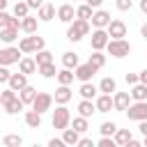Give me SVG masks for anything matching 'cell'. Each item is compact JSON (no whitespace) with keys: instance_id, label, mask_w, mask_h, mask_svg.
<instances>
[{"instance_id":"1","label":"cell","mask_w":147,"mask_h":147,"mask_svg":"<svg viewBox=\"0 0 147 147\" xmlns=\"http://www.w3.org/2000/svg\"><path fill=\"white\" fill-rule=\"evenodd\" d=\"M87 34H90V21H85V18H74L69 23V28H67V39L74 41V44L80 41Z\"/></svg>"},{"instance_id":"2","label":"cell","mask_w":147,"mask_h":147,"mask_svg":"<svg viewBox=\"0 0 147 147\" xmlns=\"http://www.w3.org/2000/svg\"><path fill=\"white\" fill-rule=\"evenodd\" d=\"M44 46H46V41H44V37H39L37 32H34V34H30V37H23V39L18 41V48H21V53H23V55L37 53V51H41Z\"/></svg>"},{"instance_id":"3","label":"cell","mask_w":147,"mask_h":147,"mask_svg":"<svg viewBox=\"0 0 147 147\" xmlns=\"http://www.w3.org/2000/svg\"><path fill=\"white\" fill-rule=\"evenodd\" d=\"M51 124H53V129H67L69 124H71V113H69V108H67V103H57V108L53 110V119H51Z\"/></svg>"},{"instance_id":"4","label":"cell","mask_w":147,"mask_h":147,"mask_svg":"<svg viewBox=\"0 0 147 147\" xmlns=\"http://www.w3.org/2000/svg\"><path fill=\"white\" fill-rule=\"evenodd\" d=\"M106 51H108V55H113V57H126V55L131 53V44H129L126 39H108Z\"/></svg>"},{"instance_id":"5","label":"cell","mask_w":147,"mask_h":147,"mask_svg":"<svg viewBox=\"0 0 147 147\" xmlns=\"http://www.w3.org/2000/svg\"><path fill=\"white\" fill-rule=\"evenodd\" d=\"M126 117L131 122H140V119H147V101H131L129 108L124 110Z\"/></svg>"},{"instance_id":"6","label":"cell","mask_w":147,"mask_h":147,"mask_svg":"<svg viewBox=\"0 0 147 147\" xmlns=\"http://www.w3.org/2000/svg\"><path fill=\"white\" fill-rule=\"evenodd\" d=\"M32 110H37V113H46V110H51V106H53V94H48V92H37V96L32 99Z\"/></svg>"},{"instance_id":"7","label":"cell","mask_w":147,"mask_h":147,"mask_svg":"<svg viewBox=\"0 0 147 147\" xmlns=\"http://www.w3.org/2000/svg\"><path fill=\"white\" fill-rule=\"evenodd\" d=\"M21 48L18 46H7V48H0V64L9 67V64H18L21 60Z\"/></svg>"},{"instance_id":"8","label":"cell","mask_w":147,"mask_h":147,"mask_svg":"<svg viewBox=\"0 0 147 147\" xmlns=\"http://www.w3.org/2000/svg\"><path fill=\"white\" fill-rule=\"evenodd\" d=\"M106 32L110 39H124L126 37V23L119 18H110V23L106 25Z\"/></svg>"},{"instance_id":"9","label":"cell","mask_w":147,"mask_h":147,"mask_svg":"<svg viewBox=\"0 0 147 147\" xmlns=\"http://www.w3.org/2000/svg\"><path fill=\"white\" fill-rule=\"evenodd\" d=\"M108 39L110 37H108L106 28H94V32H92V51H103Z\"/></svg>"},{"instance_id":"10","label":"cell","mask_w":147,"mask_h":147,"mask_svg":"<svg viewBox=\"0 0 147 147\" xmlns=\"http://www.w3.org/2000/svg\"><path fill=\"white\" fill-rule=\"evenodd\" d=\"M94 74H96V69H94L90 62H85V64H80V62H78V67L74 69V76H76L80 83H87V80H92V76H94Z\"/></svg>"},{"instance_id":"11","label":"cell","mask_w":147,"mask_h":147,"mask_svg":"<svg viewBox=\"0 0 147 147\" xmlns=\"http://www.w3.org/2000/svg\"><path fill=\"white\" fill-rule=\"evenodd\" d=\"M131 101H133V99H131L129 92H117V90H115V94H113V110H122V113H124Z\"/></svg>"},{"instance_id":"12","label":"cell","mask_w":147,"mask_h":147,"mask_svg":"<svg viewBox=\"0 0 147 147\" xmlns=\"http://www.w3.org/2000/svg\"><path fill=\"white\" fill-rule=\"evenodd\" d=\"M94 106H96V113H110L113 110V96L101 92L94 96Z\"/></svg>"},{"instance_id":"13","label":"cell","mask_w":147,"mask_h":147,"mask_svg":"<svg viewBox=\"0 0 147 147\" xmlns=\"http://www.w3.org/2000/svg\"><path fill=\"white\" fill-rule=\"evenodd\" d=\"M57 18H60L62 23H71V21L76 18V9H74V5H69V2L60 5V7H57Z\"/></svg>"},{"instance_id":"14","label":"cell","mask_w":147,"mask_h":147,"mask_svg":"<svg viewBox=\"0 0 147 147\" xmlns=\"http://www.w3.org/2000/svg\"><path fill=\"white\" fill-rule=\"evenodd\" d=\"M90 23H92L94 28H106V25L110 23V14H108L106 9H96V11H92Z\"/></svg>"},{"instance_id":"15","label":"cell","mask_w":147,"mask_h":147,"mask_svg":"<svg viewBox=\"0 0 147 147\" xmlns=\"http://www.w3.org/2000/svg\"><path fill=\"white\" fill-rule=\"evenodd\" d=\"M7 85H9L14 92L23 90V87L28 85V74H23V71H18V74H11V76H9V80H7Z\"/></svg>"},{"instance_id":"16","label":"cell","mask_w":147,"mask_h":147,"mask_svg":"<svg viewBox=\"0 0 147 147\" xmlns=\"http://www.w3.org/2000/svg\"><path fill=\"white\" fill-rule=\"evenodd\" d=\"M71 99H74V92H71L69 85H60V87L55 90V94H53V101H55V103H69Z\"/></svg>"},{"instance_id":"17","label":"cell","mask_w":147,"mask_h":147,"mask_svg":"<svg viewBox=\"0 0 147 147\" xmlns=\"http://www.w3.org/2000/svg\"><path fill=\"white\" fill-rule=\"evenodd\" d=\"M37 28H39V18H37V16H30V14H28V16H23V18H21V30H23V32L34 34V32H37Z\"/></svg>"},{"instance_id":"18","label":"cell","mask_w":147,"mask_h":147,"mask_svg":"<svg viewBox=\"0 0 147 147\" xmlns=\"http://www.w3.org/2000/svg\"><path fill=\"white\" fill-rule=\"evenodd\" d=\"M37 18H39V21H53V18H55V5L44 2V5L37 9Z\"/></svg>"},{"instance_id":"19","label":"cell","mask_w":147,"mask_h":147,"mask_svg":"<svg viewBox=\"0 0 147 147\" xmlns=\"http://www.w3.org/2000/svg\"><path fill=\"white\" fill-rule=\"evenodd\" d=\"M96 113V106H94V101L92 99H80V103H78V115H83V117H92Z\"/></svg>"},{"instance_id":"20","label":"cell","mask_w":147,"mask_h":147,"mask_svg":"<svg viewBox=\"0 0 147 147\" xmlns=\"http://www.w3.org/2000/svg\"><path fill=\"white\" fill-rule=\"evenodd\" d=\"M129 94H131L133 101H147V85L138 80L136 85H131V92H129Z\"/></svg>"},{"instance_id":"21","label":"cell","mask_w":147,"mask_h":147,"mask_svg":"<svg viewBox=\"0 0 147 147\" xmlns=\"http://www.w3.org/2000/svg\"><path fill=\"white\" fill-rule=\"evenodd\" d=\"M18 71H23V74H28V76L34 74V71H37V62H34V57H28V55L21 57V60H18Z\"/></svg>"},{"instance_id":"22","label":"cell","mask_w":147,"mask_h":147,"mask_svg":"<svg viewBox=\"0 0 147 147\" xmlns=\"http://www.w3.org/2000/svg\"><path fill=\"white\" fill-rule=\"evenodd\" d=\"M62 140H64V145H78V140H80V133L76 131V129H62Z\"/></svg>"},{"instance_id":"23","label":"cell","mask_w":147,"mask_h":147,"mask_svg":"<svg viewBox=\"0 0 147 147\" xmlns=\"http://www.w3.org/2000/svg\"><path fill=\"white\" fill-rule=\"evenodd\" d=\"M113 138H115V145L126 147V145H129V140H131L133 136H131V131H129V129H117V131L113 133Z\"/></svg>"},{"instance_id":"24","label":"cell","mask_w":147,"mask_h":147,"mask_svg":"<svg viewBox=\"0 0 147 147\" xmlns=\"http://www.w3.org/2000/svg\"><path fill=\"white\" fill-rule=\"evenodd\" d=\"M96 92H99V90H96V87H94L90 80H87V83H80V87H78V94H80L83 99H92V101H94Z\"/></svg>"},{"instance_id":"25","label":"cell","mask_w":147,"mask_h":147,"mask_svg":"<svg viewBox=\"0 0 147 147\" xmlns=\"http://www.w3.org/2000/svg\"><path fill=\"white\" fill-rule=\"evenodd\" d=\"M34 96H37V90H34L32 85H25L23 90H18V99H21V101H23L25 106H30Z\"/></svg>"},{"instance_id":"26","label":"cell","mask_w":147,"mask_h":147,"mask_svg":"<svg viewBox=\"0 0 147 147\" xmlns=\"http://www.w3.org/2000/svg\"><path fill=\"white\" fill-rule=\"evenodd\" d=\"M16 37H18V30H16V28H0V41H5V44H14Z\"/></svg>"},{"instance_id":"27","label":"cell","mask_w":147,"mask_h":147,"mask_svg":"<svg viewBox=\"0 0 147 147\" xmlns=\"http://www.w3.org/2000/svg\"><path fill=\"white\" fill-rule=\"evenodd\" d=\"M115 90H117V83H115V78H110V76L101 78V83H99V92H103V94H113Z\"/></svg>"},{"instance_id":"28","label":"cell","mask_w":147,"mask_h":147,"mask_svg":"<svg viewBox=\"0 0 147 147\" xmlns=\"http://www.w3.org/2000/svg\"><path fill=\"white\" fill-rule=\"evenodd\" d=\"M23 108H25V103H23V101L18 99V94H16V96H14L11 101H7V103H5V110H7L9 115H16V113H21Z\"/></svg>"},{"instance_id":"29","label":"cell","mask_w":147,"mask_h":147,"mask_svg":"<svg viewBox=\"0 0 147 147\" xmlns=\"http://www.w3.org/2000/svg\"><path fill=\"white\" fill-rule=\"evenodd\" d=\"M25 124H28L30 129H39V126H41V113L28 110V113H25Z\"/></svg>"},{"instance_id":"30","label":"cell","mask_w":147,"mask_h":147,"mask_svg":"<svg viewBox=\"0 0 147 147\" xmlns=\"http://www.w3.org/2000/svg\"><path fill=\"white\" fill-rule=\"evenodd\" d=\"M62 67H67V69H76V67H78V55H76L74 51L62 53Z\"/></svg>"},{"instance_id":"31","label":"cell","mask_w":147,"mask_h":147,"mask_svg":"<svg viewBox=\"0 0 147 147\" xmlns=\"http://www.w3.org/2000/svg\"><path fill=\"white\" fill-rule=\"evenodd\" d=\"M55 78H57V83H60V85H71L76 76H74V69H67V67H64L62 71H57V76H55Z\"/></svg>"},{"instance_id":"32","label":"cell","mask_w":147,"mask_h":147,"mask_svg":"<svg viewBox=\"0 0 147 147\" xmlns=\"http://www.w3.org/2000/svg\"><path fill=\"white\" fill-rule=\"evenodd\" d=\"M87 62H90V64H92V67L99 71V69L106 64V55H103V51H94V53L90 55V60H87Z\"/></svg>"},{"instance_id":"33","label":"cell","mask_w":147,"mask_h":147,"mask_svg":"<svg viewBox=\"0 0 147 147\" xmlns=\"http://www.w3.org/2000/svg\"><path fill=\"white\" fill-rule=\"evenodd\" d=\"M37 71H39L44 78H55V76H57V69H55V64H53V62L39 64V67H37Z\"/></svg>"},{"instance_id":"34","label":"cell","mask_w":147,"mask_h":147,"mask_svg":"<svg viewBox=\"0 0 147 147\" xmlns=\"http://www.w3.org/2000/svg\"><path fill=\"white\" fill-rule=\"evenodd\" d=\"M71 129H76L78 133H85V131L90 129V122H87V117H83V115L74 117V119H71Z\"/></svg>"},{"instance_id":"35","label":"cell","mask_w":147,"mask_h":147,"mask_svg":"<svg viewBox=\"0 0 147 147\" xmlns=\"http://www.w3.org/2000/svg\"><path fill=\"white\" fill-rule=\"evenodd\" d=\"M2 145H5V147H21V145H23V138H21L18 133H7V136L2 138Z\"/></svg>"},{"instance_id":"36","label":"cell","mask_w":147,"mask_h":147,"mask_svg":"<svg viewBox=\"0 0 147 147\" xmlns=\"http://www.w3.org/2000/svg\"><path fill=\"white\" fill-rule=\"evenodd\" d=\"M92 11H94V9H92L87 2H83V5L76 7V18H85V21H90V18H92Z\"/></svg>"},{"instance_id":"37","label":"cell","mask_w":147,"mask_h":147,"mask_svg":"<svg viewBox=\"0 0 147 147\" xmlns=\"http://www.w3.org/2000/svg\"><path fill=\"white\" fill-rule=\"evenodd\" d=\"M28 11H30L28 2H25V0H16V5H14V16L23 18V16H28Z\"/></svg>"},{"instance_id":"38","label":"cell","mask_w":147,"mask_h":147,"mask_svg":"<svg viewBox=\"0 0 147 147\" xmlns=\"http://www.w3.org/2000/svg\"><path fill=\"white\" fill-rule=\"evenodd\" d=\"M34 62H37V67H39V64H46V62H53V53L46 51V48H41V51H37Z\"/></svg>"},{"instance_id":"39","label":"cell","mask_w":147,"mask_h":147,"mask_svg":"<svg viewBox=\"0 0 147 147\" xmlns=\"http://www.w3.org/2000/svg\"><path fill=\"white\" fill-rule=\"evenodd\" d=\"M99 131H101V136H113V133L117 131V124H115V122H103V124L99 126Z\"/></svg>"},{"instance_id":"40","label":"cell","mask_w":147,"mask_h":147,"mask_svg":"<svg viewBox=\"0 0 147 147\" xmlns=\"http://www.w3.org/2000/svg\"><path fill=\"white\" fill-rule=\"evenodd\" d=\"M14 96H16V92H14L11 87H7V90H0V103H2V106H5L7 101H11Z\"/></svg>"},{"instance_id":"41","label":"cell","mask_w":147,"mask_h":147,"mask_svg":"<svg viewBox=\"0 0 147 147\" xmlns=\"http://www.w3.org/2000/svg\"><path fill=\"white\" fill-rule=\"evenodd\" d=\"M99 147H115V138L113 136H101V140L96 142Z\"/></svg>"},{"instance_id":"42","label":"cell","mask_w":147,"mask_h":147,"mask_svg":"<svg viewBox=\"0 0 147 147\" xmlns=\"http://www.w3.org/2000/svg\"><path fill=\"white\" fill-rule=\"evenodd\" d=\"M115 5H117L119 11H129L133 7V0H115Z\"/></svg>"},{"instance_id":"43","label":"cell","mask_w":147,"mask_h":147,"mask_svg":"<svg viewBox=\"0 0 147 147\" xmlns=\"http://www.w3.org/2000/svg\"><path fill=\"white\" fill-rule=\"evenodd\" d=\"M9 76H11V71H9L5 64H0V85H2V83H7V80H9Z\"/></svg>"},{"instance_id":"44","label":"cell","mask_w":147,"mask_h":147,"mask_svg":"<svg viewBox=\"0 0 147 147\" xmlns=\"http://www.w3.org/2000/svg\"><path fill=\"white\" fill-rule=\"evenodd\" d=\"M124 80H126L129 85H136V83H138V74H126V76H124Z\"/></svg>"},{"instance_id":"45","label":"cell","mask_w":147,"mask_h":147,"mask_svg":"<svg viewBox=\"0 0 147 147\" xmlns=\"http://www.w3.org/2000/svg\"><path fill=\"white\" fill-rule=\"evenodd\" d=\"M62 145H64L62 138H51V140H48V147H62Z\"/></svg>"},{"instance_id":"46","label":"cell","mask_w":147,"mask_h":147,"mask_svg":"<svg viewBox=\"0 0 147 147\" xmlns=\"http://www.w3.org/2000/svg\"><path fill=\"white\" fill-rule=\"evenodd\" d=\"M25 2H28V7H30V9H39V7L44 5V0H25Z\"/></svg>"},{"instance_id":"47","label":"cell","mask_w":147,"mask_h":147,"mask_svg":"<svg viewBox=\"0 0 147 147\" xmlns=\"http://www.w3.org/2000/svg\"><path fill=\"white\" fill-rule=\"evenodd\" d=\"M78 147H94V142H92L90 138H80V140H78Z\"/></svg>"},{"instance_id":"48","label":"cell","mask_w":147,"mask_h":147,"mask_svg":"<svg viewBox=\"0 0 147 147\" xmlns=\"http://www.w3.org/2000/svg\"><path fill=\"white\" fill-rule=\"evenodd\" d=\"M138 129H140L142 136H147V119H140V122H138Z\"/></svg>"},{"instance_id":"49","label":"cell","mask_w":147,"mask_h":147,"mask_svg":"<svg viewBox=\"0 0 147 147\" xmlns=\"http://www.w3.org/2000/svg\"><path fill=\"white\" fill-rule=\"evenodd\" d=\"M85 2H87V5H90V7H92V9H99V7H101V2H103V0H85Z\"/></svg>"},{"instance_id":"50","label":"cell","mask_w":147,"mask_h":147,"mask_svg":"<svg viewBox=\"0 0 147 147\" xmlns=\"http://www.w3.org/2000/svg\"><path fill=\"white\" fill-rule=\"evenodd\" d=\"M138 80H140V83H145V85H147V69H142V71H140V74H138Z\"/></svg>"},{"instance_id":"51","label":"cell","mask_w":147,"mask_h":147,"mask_svg":"<svg viewBox=\"0 0 147 147\" xmlns=\"http://www.w3.org/2000/svg\"><path fill=\"white\" fill-rule=\"evenodd\" d=\"M140 34H142V39H147V23L140 25Z\"/></svg>"},{"instance_id":"52","label":"cell","mask_w":147,"mask_h":147,"mask_svg":"<svg viewBox=\"0 0 147 147\" xmlns=\"http://www.w3.org/2000/svg\"><path fill=\"white\" fill-rule=\"evenodd\" d=\"M140 11L147 16V0H140Z\"/></svg>"},{"instance_id":"53","label":"cell","mask_w":147,"mask_h":147,"mask_svg":"<svg viewBox=\"0 0 147 147\" xmlns=\"http://www.w3.org/2000/svg\"><path fill=\"white\" fill-rule=\"evenodd\" d=\"M7 2H9V0H0V9H5V7H7Z\"/></svg>"},{"instance_id":"54","label":"cell","mask_w":147,"mask_h":147,"mask_svg":"<svg viewBox=\"0 0 147 147\" xmlns=\"http://www.w3.org/2000/svg\"><path fill=\"white\" fill-rule=\"evenodd\" d=\"M142 145H145V147H147V136H142Z\"/></svg>"},{"instance_id":"55","label":"cell","mask_w":147,"mask_h":147,"mask_svg":"<svg viewBox=\"0 0 147 147\" xmlns=\"http://www.w3.org/2000/svg\"><path fill=\"white\" fill-rule=\"evenodd\" d=\"M74 2H78V0H74Z\"/></svg>"}]
</instances>
